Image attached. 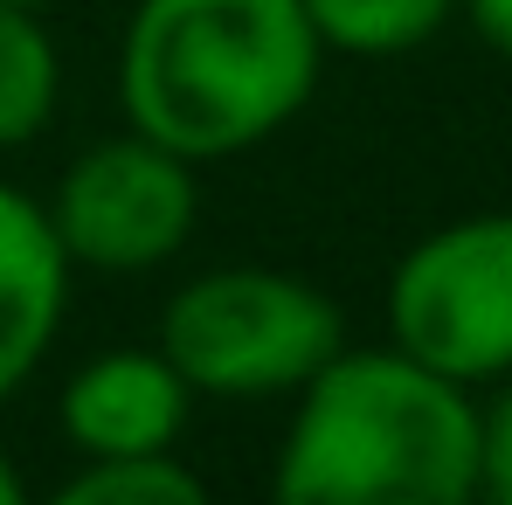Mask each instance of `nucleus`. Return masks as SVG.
Listing matches in <instances>:
<instances>
[{"label": "nucleus", "mask_w": 512, "mask_h": 505, "mask_svg": "<svg viewBox=\"0 0 512 505\" xmlns=\"http://www.w3.org/2000/svg\"><path fill=\"white\" fill-rule=\"evenodd\" d=\"M388 339L423 367L485 388L512 374V215L429 229L388 277Z\"/></svg>", "instance_id": "4"}, {"label": "nucleus", "mask_w": 512, "mask_h": 505, "mask_svg": "<svg viewBox=\"0 0 512 505\" xmlns=\"http://www.w3.org/2000/svg\"><path fill=\"white\" fill-rule=\"evenodd\" d=\"M42 208H49V229L70 256V270L132 277L187 250L194 215H201V180H194V160L125 125L84 146Z\"/></svg>", "instance_id": "5"}, {"label": "nucleus", "mask_w": 512, "mask_h": 505, "mask_svg": "<svg viewBox=\"0 0 512 505\" xmlns=\"http://www.w3.org/2000/svg\"><path fill=\"white\" fill-rule=\"evenodd\" d=\"M63 505H201L208 485L201 471L180 464V450H132V457H84L56 485Z\"/></svg>", "instance_id": "10"}, {"label": "nucleus", "mask_w": 512, "mask_h": 505, "mask_svg": "<svg viewBox=\"0 0 512 505\" xmlns=\"http://www.w3.org/2000/svg\"><path fill=\"white\" fill-rule=\"evenodd\" d=\"M305 0H139L118 42L125 125L208 167L277 139L319 90Z\"/></svg>", "instance_id": "1"}, {"label": "nucleus", "mask_w": 512, "mask_h": 505, "mask_svg": "<svg viewBox=\"0 0 512 505\" xmlns=\"http://www.w3.org/2000/svg\"><path fill=\"white\" fill-rule=\"evenodd\" d=\"M21 499H28V478H21V471H14V457L0 450V505H21Z\"/></svg>", "instance_id": "13"}, {"label": "nucleus", "mask_w": 512, "mask_h": 505, "mask_svg": "<svg viewBox=\"0 0 512 505\" xmlns=\"http://www.w3.org/2000/svg\"><path fill=\"white\" fill-rule=\"evenodd\" d=\"M63 104V56L56 35L42 28L35 7H7L0 0V153L28 146L49 132Z\"/></svg>", "instance_id": "8"}, {"label": "nucleus", "mask_w": 512, "mask_h": 505, "mask_svg": "<svg viewBox=\"0 0 512 505\" xmlns=\"http://www.w3.org/2000/svg\"><path fill=\"white\" fill-rule=\"evenodd\" d=\"M63 436L77 457H132V450H173L194 416V388L173 374L160 346H118L84 360L56 395Z\"/></svg>", "instance_id": "6"}, {"label": "nucleus", "mask_w": 512, "mask_h": 505, "mask_svg": "<svg viewBox=\"0 0 512 505\" xmlns=\"http://www.w3.org/2000/svg\"><path fill=\"white\" fill-rule=\"evenodd\" d=\"M270 492L291 505L478 499V402L395 339L340 346L298 388Z\"/></svg>", "instance_id": "2"}, {"label": "nucleus", "mask_w": 512, "mask_h": 505, "mask_svg": "<svg viewBox=\"0 0 512 505\" xmlns=\"http://www.w3.org/2000/svg\"><path fill=\"white\" fill-rule=\"evenodd\" d=\"M7 7H35V14H49V7H63V0H7Z\"/></svg>", "instance_id": "14"}, {"label": "nucleus", "mask_w": 512, "mask_h": 505, "mask_svg": "<svg viewBox=\"0 0 512 505\" xmlns=\"http://www.w3.org/2000/svg\"><path fill=\"white\" fill-rule=\"evenodd\" d=\"M457 14L478 28L485 49H499V56L512 63V0H457Z\"/></svg>", "instance_id": "12"}, {"label": "nucleus", "mask_w": 512, "mask_h": 505, "mask_svg": "<svg viewBox=\"0 0 512 505\" xmlns=\"http://www.w3.org/2000/svg\"><path fill=\"white\" fill-rule=\"evenodd\" d=\"M478 492L512 505V374L492 409H478Z\"/></svg>", "instance_id": "11"}, {"label": "nucleus", "mask_w": 512, "mask_h": 505, "mask_svg": "<svg viewBox=\"0 0 512 505\" xmlns=\"http://www.w3.org/2000/svg\"><path fill=\"white\" fill-rule=\"evenodd\" d=\"M340 346V305L312 277L270 270V263L201 270L160 312V353L194 395H215V402L298 395Z\"/></svg>", "instance_id": "3"}, {"label": "nucleus", "mask_w": 512, "mask_h": 505, "mask_svg": "<svg viewBox=\"0 0 512 505\" xmlns=\"http://www.w3.org/2000/svg\"><path fill=\"white\" fill-rule=\"evenodd\" d=\"M70 312V256L49 208L0 180V409L42 374Z\"/></svg>", "instance_id": "7"}, {"label": "nucleus", "mask_w": 512, "mask_h": 505, "mask_svg": "<svg viewBox=\"0 0 512 505\" xmlns=\"http://www.w3.org/2000/svg\"><path fill=\"white\" fill-rule=\"evenodd\" d=\"M305 14L340 56H409L450 28L457 0H305Z\"/></svg>", "instance_id": "9"}]
</instances>
